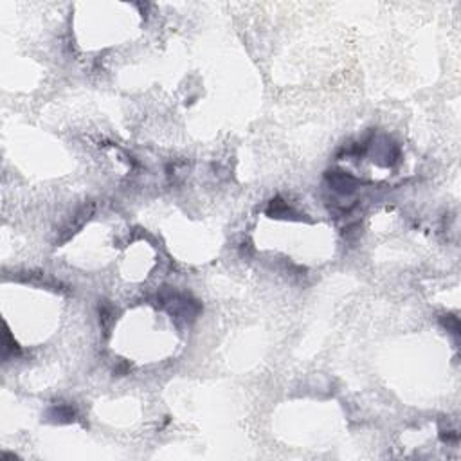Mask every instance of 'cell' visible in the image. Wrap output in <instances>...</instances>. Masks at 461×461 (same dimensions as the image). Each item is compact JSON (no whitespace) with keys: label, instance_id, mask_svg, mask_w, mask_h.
Wrapping results in <instances>:
<instances>
[{"label":"cell","instance_id":"cell-1","mask_svg":"<svg viewBox=\"0 0 461 461\" xmlns=\"http://www.w3.org/2000/svg\"><path fill=\"white\" fill-rule=\"evenodd\" d=\"M326 178H328L331 188L337 191V193H343V195L353 193V191L357 190V184H359L355 177L348 175L346 172H337V170L326 173Z\"/></svg>","mask_w":461,"mask_h":461},{"label":"cell","instance_id":"cell-2","mask_svg":"<svg viewBox=\"0 0 461 461\" xmlns=\"http://www.w3.org/2000/svg\"><path fill=\"white\" fill-rule=\"evenodd\" d=\"M51 414L56 416V420L59 422H71L74 420V411L69 405H58V407L51 409Z\"/></svg>","mask_w":461,"mask_h":461},{"label":"cell","instance_id":"cell-3","mask_svg":"<svg viewBox=\"0 0 461 461\" xmlns=\"http://www.w3.org/2000/svg\"><path fill=\"white\" fill-rule=\"evenodd\" d=\"M442 325H443L450 333H454V335L460 333V321H458L456 315H445V317H442Z\"/></svg>","mask_w":461,"mask_h":461}]
</instances>
